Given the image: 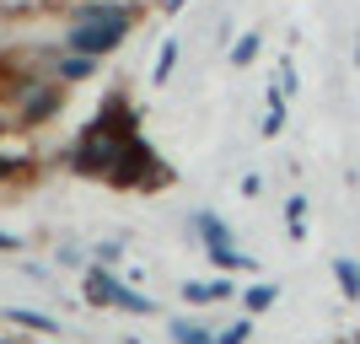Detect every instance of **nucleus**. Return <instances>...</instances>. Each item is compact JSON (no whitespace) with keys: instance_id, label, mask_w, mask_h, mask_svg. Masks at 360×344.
Returning a JSON list of instances; mask_svg holds the SVG:
<instances>
[{"instance_id":"nucleus-7","label":"nucleus","mask_w":360,"mask_h":344,"mask_svg":"<svg viewBox=\"0 0 360 344\" xmlns=\"http://www.w3.org/2000/svg\"><path fill=\"white\" fill-rule=\"evenodd\" d=\"M32 167V156H27V146H22V140H0V178H22V172H27Z\"/></svg>"},{"instance_id":"nucleus-26","label":"nucleus","mask_w":360,"mask_h":344,"mask_svg":"<svg viewBox=\"0 0 360 344\" xmlns=\"http://www.w3.org/2000/svg\"><path fill=\"white\" fill-rule=\"evenodd\" d=\"M54 6H75V0H54Z\"/></svg>"},{"instance_id":"nucleus-11","label":"nucleus","mask_w":360,"mask_h":344,"mask_svg":"<svg viewBox=\"0 0 360 344\" xmlns=\"http://www.w3.org/2000/svg\"><path fill=\"white\" fill-rule=\"evenodd\" d=\"M274 301H280V285H269V280H258V285H248V291H242V307H248V317L269 312Z\"/></svg>"},{"instance_id":"nucleus-22","label":"nucleus","mask_w":360,"mask_h":344,"mask_svg":"<svg viewBox=\"0 0 360 344\" xmlns=\"http://www.w3.org/2000/svg\"><path fill=\"white\" fill-rule=\"evenodd\" d=\"M0 253H22V237H6V231H0Z\"/></svg>"},{"instance_id":"nucleus-12","label":"nucleus","mask_w":360,"mask_h":344,"mask_svg":"<svg viewBox=\"0 0 360 344\" xmlns=\"http://www.w3.org/2000/svg\"><path fill=\"white\" fill-rule=\"evenodd\" d=\"M119 11H129V6H119V0H75L70 22H103V16H119Z\"/></svg>"},{"instance_id":"nucleus-8","label":"nucleus","mask_w":360,"mask_h":344,"mask_svg":"<svg viewBox=\"0 0 360 344\" xmlns=\"http://www.w3.org/2000/svg\"><path fill=\"white\" fill-rule=\"evenodd\" d=\"M167 333H172V344H221V333H210L205 323H188V317H172Z\"/></svg>"},{"instance_id":"nucleus-16","label":"nucleus","mask_w":360,"mask_h":344,"mask_svg":"<svg viewBox=\"0 0 360 344\" xmlns=\"http://www.w3.org/2000/svg\"><path fill=\"white\" fill-rule=\"evenodd\" d=\"M11 323H22V329H32V333H60V323H54V317L27 312V307H11Z\"/></svg>"},{"instance_id":"nucleus-27","label":"nucleus","mask_w":360,"mask_h":344,"mask_svg":"<svg viewBox=\"0 0 360 344\" xmlns=\"http://www.w3.org/2000/svg\"><path fill=\"white\" fill-rule=\"evenodd\" d=\"M0 344H11V339H0Z\"/></svg>"},{"instance_id":"nucleus-5","label":"nucleus","mask_w":360,"mask_h":344,"mask_svg":"<svg viewBox=\"0 0 360 344\" xmlns=\"http://www.w3.org/2000/svg\"><path fill=\"white\" fill-rule=\"evenodd\" d=\"M194 237L205 242V253H215V248H231V226L221 221V215H215V210H194Z\"/></svg>"},{"instance_id":"nucleus-23","label":"nucleus","mask_w":360,"mask_h":344,"mask_svg":"<svg viewBox=\"0 0 360 344\" xmlns=\"http://www.w3.org/2000/svg\"><path fill=\"white\" fill-rule=\"evenodd\" d=\"M6 135H11V119H6V113H0V140H6Z\"/></svg>"},{"instance_id":"nucleus-13","label":"nucleus","mask_w":360,"mask_h":344,"mask_svg":"<svg viewBox=\"0 0 360 344\" xmlns=\"http://www.w3.org/2000/svg\"><path fill=\"white\" fill-rule=\"evenodd\" d=\"M178 54H183L178 38H162V54H156V75H150L156 87H167V81H172V70H178Z\"/></svg>"},{"instance_id":"nucleus-21","label":"nucleus","mask_w":360,"mask_h":344,"mask_svg":"<svg viewBox=\"0 0 360 344\" xmlns=\"http://www.w3.org/2000/svg\"><path fill=\"white\" fill-rule=\"evenodd\" d=\"M280 91H285V97L296 91V65H290V60H280Z\"/></svg>"},{"instance_id":"nucleus-17","label":"nucleus","mask_w":360,"mask_h":344,"mask_svg":"<svg viewBox=\"0 0 360 344\" xmlns=\"http://www.w3.org/2000/svg\"><path fill=\"white\" fill-rule=\"evenodd\" d=\"M258 49H264V38H258V32H242L237 44H231V65H237V70H242V65H253Z\"/></svg>"},{"instance_id":"nucleus-24","label":"nucleus","mask_w":360,"mask_h":344,"mask_svg":"<svg viewBox=\"0 0 360 344\" xmlns=\"http://www.w3.org/2000/svg\"><path fill=\"white\" fill-rule=\"evenodd\" d=\"M162 6H167V11H183V0H162Z\"/></svg>"},{"instance_id":"nucleus-14","label":"nucleus","mask_w":360,"mask_h":344,"mask_svg":"<svg viewBox=\"0 0 360 344\" xmlns=\"http://www.w3.org/2000/svg\"><path fill=\"white\" fill-rule=\"evenodd\" d=\"M205 258H210L215 269H253V258L242 253L237 242H231V248H215V253H205Z\"/></svg>"},{"instance_id":"nucleus-9","label":"nucleus","mask_w":360,"mask_h":344,"mask_svg":"<svg viewBox=\"0 0 360 344\" xmlns=\"http://www.w3.org/2000/svg\"><path fill=\"white\" fill-rule=\"evenodd\" d=\"M285 135V91L269 87V97H264V140Z\"/></svg>"},{"instance_id":"nucleus-18","label":"nucleus","mask_w":360,"mask_h":344,"mask_svg":"<svg viewBox=\"0 0 360 344\" xmlns=\"http://www.w3.org/2000/svg\"><path fill=\"white\" fill-rule=\"evenodd\" d=\"M285 231H290V237H307V199H301V194L285 199Z\"/></svg>"},{"instance_id":"nucleus-15","label":"nucleus","mask_w":360,"mask_h":344,"mask_svg":"<svg viewBox=\"0 0 360 344\" xmlns=\"http://www.w3.org/2000/svg\"><path fill=\"white\" fill-rule=\"evenodd\" d=\"M119 312H129V317H150V312H156V301H150L146 291H135V285H124V301H119Z\"/></svg>"},{"instance_id":"nucleus-25","label":"nucleus","mask_w":360,"mask_h":344,"mask_svg":"<svg viewBox=\"0 0 360 344\" xmlns=\"http://www.w3.org/2000/svg\"><path fill=\"white\" fill-rule=\"evenodd\" d=\"M355 65H360V32H355Z\"/></svg>"},{"instance_id":"nucleus-6","label":"nucleus","mask_w":360,"mask_h":344,"mask_svg":"<svg viewBox=\"0 0 360 344\" xmlns=\"http://www.w3.org/2000/svg\"><path fill=\"white\" fill-rule=\"evenodd\" d=\"M183 301H194V307L231 301V280H183Z\"/></svg>"},{"instance_id":"nucleus-4","label":"nucleus","mask_w":360,"mask_h":344,"mask_svg":"<svg viewBox=\"0 0 360 344\" xmlns=\"http://www.w3.org/2000/svg\"><path fill=\"white\" fill-rule=\"evenodd\" d=\"M49 70H54V81L75 87V81L97 75V60H86V54H75V49H65V44H60V54H49Z\"/></svg>"},{"instance_id":"nucleus-2","label":"nucleus","mask_w":360,"mask_h":344,"mask_svg":"<svg viewBox=\"0 0 360 344\" xmlns=\"http://www.w3.org/2000/svg\"><path fill=\"white\" fill-rule=\"evenodd\" d=\"M11 97H16V129H44L65 108V81H16Z\"/></svg>"},{"instance_id":"nucleus-19","label":"nucleus","mask_w":360,"mask_h":344,"mask_svg":"<svg viewBox=\"0 0 360 344\" xmlns=\"http://www.w3.org/2000/svg\"><path fill=\"white\" fill-rule=\"evenodd\" d=\"M248 333H253V317H237L231 329H221V344H248Z\"/></svg>"},{"instance_id":"nucleus-3","label":"nucleus","mask_w":360,"mask_h":344,"mask_svg":"<svg viewBox=\"0 0 360 344\" xmlns=\"http://www.w3.org/2000/svg\"><path fill=\"white\" fill-rule=\"evenodd\" d=\"M86 301H91V307H103V312H108V307H119V301H124V280L108 269V264H91V269H86Z\"/></svg>"},{"instance_id":"nucleus-10","label":"nucleus","mask_w":360,"mask_h":344,"mask_svg":"<svg viewBox=\"0 0 360 344\" xmlns=\"http://www.w3.org/2000/svg\"><path fill=\"white\" fill-rule=\"evenodd\" d=\"M333 285L345 301H360V264L355 258H333Z\"/></svg>"},{"instance_id":"nucleus-1","label":"nucleus","mask_w":360,"mask_h":344,"mask_svg":"<svg viewBox=\"0 0 360 344\" xmlns=\"http://www.w3.org/2000/svg\"><path fill=\"white\" fill-rule=\"evenodd\" d=\"M129 32H135V11L103 16V22H70V27H65V49H75V54H86V60L103 65L108 54H119V49L129 44Z\"/></svg>"},{"instance_id":"nucleus-20","label":"nucleus","mask_w":360,"mask_h":344,"mask_svg":"<svg viewBox=\"0 0 360 344\" xmlns=\"http://www.w3.org/2000/svg\"><path fill=\"white\" fill-rule=\"evenodd\" d=\"M119 253H124V242H97V264H108V269H113V264H119Z\"/></svg>"}]
</instances>
